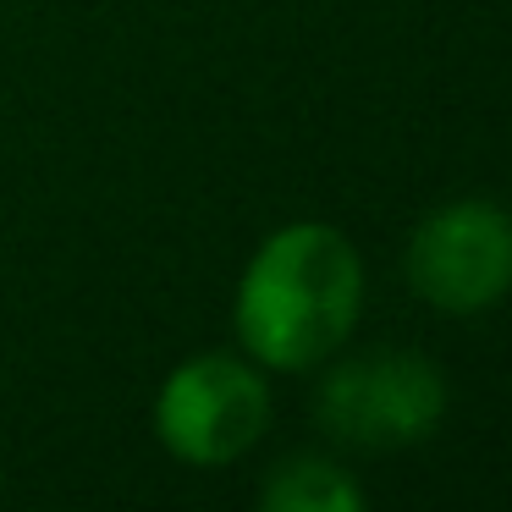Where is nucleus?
Here are the masks:
<instances>
[{
	"instance_id": "f03ea898",
	"label": "nucleus",
	"mask_w": 512,
	"mask_h": 512,
	"mask_svg": "<svg viewBox=\"0 0 512 512\" xmlns=\"http://www.w3.org/2000/svg\"><path fill=\"white\" fill-rule=\"evenodd\" d=\"M446 375L435 358L380 347V353L347 358L314 391V419L325 435L358 452H397V446L430 441L446 419Z\"/></svg>"
},
{
	"instance_id": "f257e3e1",
	"label": "nucleus",
	"mask_w": 512,
	"mask_h": 512,
	"mask_svg": "<svg viewBox=\"0 0 512 512\" xmlns=\"http://www.w3.org/2000/svg\"><path fill=\"white\" fill-rule=\"evenodd\" d=\"M364 314V259L336 226L292 221L254 248L232 325L259 369H314Z\"/></svg>"
},
{
	"instance_id": "20e7f679",
	"label": "nucleus",
	"mask_w": 512,
	"mask_h": 512,
	"mask_svg": "<svg viewBox=\"0 0 512 512\" xmlns=\"http://www.w3.org/2000/svg\"><path fill=\"white\" fill-rule=\"evenodd\" d=\"M402 265L430 309L479 314L512 292V215L490 199L441 204L413 226Z\"/></svg>"
},
{
	"instance_id": "39448f33",
	"label": "nucleus",
	"mask_w": 512,
	"mask_h": 512,
	"mask_svg": "<svg viewBox=\"0 0 512 512\" xmlns=\"http://www.w3.org/2000/svg\"><path fill=\"white\" fill-rule=\"evenodd\" d=\"M270 512H364V485L325 457H287L259 490Z\"/></svg>"
},
{
	"instance_id": "7ed1b4c3",
	"label": "nucleus",
	"mask_w": 512,
	"mask_h": 512,
	"mask_svg": "<svg viewBox=\"0 0 512 512\" xmlns=\"http://www.w3.org/2000/svg\"><path fill=\"white\" fill-rule=\"evenodd\" d=\"M270 430V380L237 353H199L160 380L155 435L188 468L248 457Z\"/></svg>"
}]
</instances>
